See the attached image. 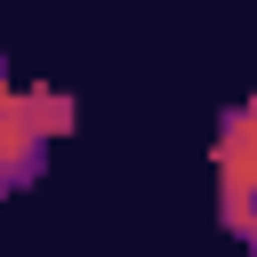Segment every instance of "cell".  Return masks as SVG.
Listing matches in <instances>:
<instances>
[{"label": "cell", "instance_id": "3", "mask_svg": "<svg viewBox=\"0 0 257 257\" xmlns=\"http://www.w3.org/2000/svg\"><path fill=\"white\" fill-rule=\"evenodd\" d=\"M0 88H8V80H0Z\"/></svg>", "mask_w": 257, "mask_h": 257}, {"label": "cell", "instance_id": "2", "mask_svg": "<svg viewBox=\"0 0 257 257\" xmlns=\"http://www.w3.org/2000/svg\"><path fill=\"white\" fill-rule=\"evenodd\" d=\"M217 193H257V96L233 104L217 128Z\"/></svg>", "mask_w": 257, "mask_h": 257}, {"label": "cell", "instance_id": "1", "mask_svg": "<svg viewBox=\"0 0 257 257\" xmlns=\"http://www.w3.org/2000/svg\"><path fill=\"white\" fill-rule=\"evenodd\" d=\"M40 128H32V112H24V88H0V193H16L32 169H40Z\"/></svg>", "mask_w": 257, "mask_h": 257}]
</instances>
